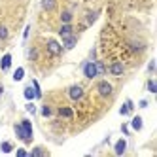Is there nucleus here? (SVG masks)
Listing matches in <instances>:
<instances>
[{"mask_svg": "<svg viewBox=\"0 0 157 157\" xmlns=\"http://www.w3.org/2000/svg\"><path fill=\"white\" fill-rule=\"evenodd\" d=\"M27 112H29V114H36V106L32 104V102H29L27 104Z\"/></svg>", "mask_w": 157, "mask_h": 157, "instance_id": "nucleus-26", "label": "nucleus"}, {"mask_svg": "<svg viewBox=\"0 0 157 157\" xmlns=\"http://www.w3.org/2000/svg\"><path fill=\"white\" fill-rule=\"evenodd\" d=\"M13 131H15V134H17L19 140H23L27 144L32 142V123L29 119H23L21 123H17V125L13 127Z\"/></svg>", "mask_w": 157, "mask_h": 157, "instance_id": "nucleus-1", "label": "nucleus"}, {"mask_svg": "<svg viewBox=\"0 0 157 157\" xmlns=\"http://www.w3.org/2000/svg\"><path fill=\"white\" fill-rule=\"evenodd\" d=\"M0 150H2L4 153H10V151L13 150V146L10 144V142H2V144H0Z\"/></svg>", "mask_w": 157, "mask_h": 157, "instance_id": "nucleus-18", "label": "nucleus"}, {"mask_svg": "<svg viewBox=\"0 0 157 157\" xmlns=\"http://www.w3.org/2000/svg\"><path fill=\"white\" fill-rule=\"evenodd\" d=\"M8 38V29L4 25H0V40H6Z\"/></svg>", "mask_w": 157, "mask_h": 157, "instance_id": "nucleus-23", "label": "nucleus"}, {"mask_svg": "<svg viewBox=\"0 0 157 157\" xmlns=\"http://www.w3.org/2000/svg\"><path fill=\"white\" fill-rule=\"evenodd\" d=\"M108 72L114 74V76H121L123 72H125V66H123V63H112L108 66Z\"/></svg>", "mask_w": 157, "mask_h": 157, "instance_id": "nucleus-6", "label": "nucleus"}, {"mask_svg": "<svg viewBox=\"0 0 157 157\" xmlns=\"http://www.w3.org/2000/svg\"><path fill=\"white\" fill-rule=\"evenodd\" d=\"M76 44H78V36L76 34H70V36L63 38V49H72Z\"/></svg>", "mask_w": 157, "mask_h": 157, "instance_id": "nucleus-7", "label": "nucleus"}, {"mask_svg": "<svg viewBox=\"0 0 157 157\" xmlns=\"http://www.w3.org/2000/svg\"><path fill=\"white\" fill-rule=\"evenodd\" d=\"M17 155H19V157H25V155H29V151L23 150V148H19V150H17Z\"/></svg>", "mask_w": 157, "mask_h": 157, "instance_id": "nucleus-27", "label": "nucleus"}, {"mask_svg": "<svg viewBox=\"0 0 157 157\" xmlns=\"http://www.w3.org/2000/svg\"><path fill=\"white\" fill-rule=\"evenodd\" d=\"M42 8L44 10H53L55 8V0H42Z\"/></svg>", "mask_w": 157, "mask_h": 157, "instance_id": "nucleus-17", "label": "nucleus"}, {"mask_svg": "<svg viewBox=\"0 0 157 157\" xmlns=\"http://www.w3.org/2000/svg\"><path fill=\"white\" fill-rule=\"evenodd\" d=\"M114 150H116V155H123V153H125V150H127V140H125V138L117 140Z\"/></svg>", "mask_w": 157, "mask_h": 157, "instance_id": "nucleus-10", "label": "nucleus"}, {"mask_svg": "<svg viewBox=\"0 0 157 157\" xmlns=\"http://www.w3.org/2000/svg\"><path fill=\"white\" fill-rule=\"evenodd\" d=\"M23 76H25V68H21V66H19V68L13 72V80L15 82H21V80H23Z\"/></svg>", "mask_w": 157, "mask_h": 157, "instance_id": "nucleus-15", "label": "nucleus"}, {"mask_svg": "<svg viewBox=\"0 0 157 157\" xmlns=\"http://www.w3.org/2000/svg\"><path fill=\"white\" fill-rule=\"evenodd\" d=\"M97 91H98V95L100 97H110L112 93H114V87H112V83H108V82H98V85H97Z\"/></svg>", "mask_w": 157, "mask_h": 157, "instance_id": "nucleus-3", "label": "nucleus"}, {"mask_svg": "<svg viewBox=\"0 0 157 157\" xmlns=\"http://www.w3.org/2000/svg\"><path fill=\"white\" fill-rule=\"evenodd\" d=\"M36 57H38L36 49H30V51H29V59H36Z\"/></svg>", "mask_w": 157, "mask_h": 157, "instance_id": "nucleus-28", "label": "nucleus"}, {"mask_svg": "<svg viewBox=\"0 0 157 157\" xmlns=\"http://www.w3.org/2000/svg\"><path fill=\"white\" fill-rule=\"evenodd\" d=\"M97 15H98L97 12H93V13H89V15H87V25H93V23H95V19H97Z\"/></svg>", "mask_w": 157, "mask_h": 157, "instance_id": "nucleus-25", "label": "nucleus"}, {"mask_svg": "<svg viewBox=\"0 0 157 157\" xmlns=\"http://www.w3.org/2000/svg\"><path fill=\"white\" fill-rule=\"evenodd\" d=\"M48 51H49L51 55H61V53H63V46H61L57 40H49V42H48Z\"/></svg>", "mask_w": 157, "mask_h": 157, "instance_id": "nucleus-5", "label": "nucleus"}, {"mask_svg": "<svg viewBox=\"0 0 157 157\" xmlns=\"http://www.w3.org/2000/svg\"><path fill=\"white\" fill-rule=\"evenodd\" d=\"M131 127H132L134 131H140V129L144 127V121H142V117H140V116H134V117H132V121H131Z\"/></svg>", "mask_w": 157, "mask_h": 157, "instance_id": "nucleus-12", "label": "nucleus"}, {"mask_svg": "<svg viewBox=\"0 0 157 157\" xmlns=\"http://www.w3.org/2000/svg\"><path fill=\"white\" fill-rule=\"evenodd\" d=\"M131 112H132V100H127V102L121 106L119 114H121V116H127V114H131Z\"/></svg>", "mask_w": 157, "mask_h": 157, "instance_id": "nucleus-14", "label": "nucleus"}, {"mask_svg": "<svg viewBox=\"0 0 157 157\" xmlns=\"http://www.w3.org/2000/svg\"><path fill=\"white\" fill-rule=\"evenodd\" d=\"M148 106V100H140V108H146Z\"/></svg>", "mask_w": 157, "mask_h": 157, "instance_id": "nucleus-32", "label": "nucleus"}, {"mask_svg": "<svg viewBox=\"0 0 157 157\" xmlns=\"http://www.w3.org/2000/svg\"><path fill=\"white\" fill-rule=\"evenodd\" d=\"M83 76L87 78V80H93V78L98 76V74H97V64H95V61L83 63Z\"/></svg>", "mask_w": 157, "mask_h": 157, "instance_id": "nucleus-2", "label": "nucleus"}, {"mask_svg": "<svg viewBox=\"0 0 157 157\" xmlns=\"http://www.w3.org/2000/svg\"><path fill=\"white\" fill-rule=\"evenodd\" d=\"M121 132H123V134H127V136H129V129H127V125H121Z\"/></svg>", "mask_w": 157, "mask_h": 157, "instance_id": "nucleus-30", "label": "nucleus"}, {"mask_svg": "<svg viewBox=\"0 0 157 157\" xmlns=\"http://www.w3.org/2000/svg\"><path fill=\"white\" fill-rule=\"evenodd\" d=\"M57 112H59V116H61V117H66V119H70V117L74 116V110L68 108V106H61Z\"/></svg>", "mask_w": 157, "mask_h": 157, "instance_id": "nucleus-11", "label": "nucleus"}, {"mask_svg": "<svg viewBox=\"0 0 157 157\" xmlns=\"http://www.w3.org/2000/svg\"><path fill=\"white\" fill-rule=\"evenodd\" d=\"M61 21H63V23H70V21H72V13L70 12H63L61 13Z\"/></svg>", "mask_w": 157, "mask_h": 157, "instance_id": "nucleus-21", "label": "nucleus"}, {"mask_svg": "<svg viewBox=\"0 0 157 157\" xmlns=\"http://www.w3.org/2000/svg\"><path fill=\"white\" fill-rule=\"evenodd\" d=\"M44 153H46V150H44V148H32L29 155H32V157H38V155H44Z\"/></svg>", "mask_w": 157, "mask_h": 157, "instance_id": "nucleus-20", "label": "nucleus"}, {"mask_svg": "<svg viewBox=\"0 0 157 157\" xmlns=\"http://www.w3.org/2000/svg\"><path fill=\"white\" fill-rule=\"evenodd\" d=\"M40 112H42V116H44V117H51V116H53V110H51L48 104H46V106H42Z\"/></svg>", "mask_w": 157, "mask_h": 157, "instance_id": "nucleus-16", "label": "nucleus"}, {"mask_svg": "<svg viewBox=\"0 0 157 157\" xmlns=\"http://www.w3.org/2000/svg\"><path fill=\"white\" fill-rule=\"evenodd\" d=\"M148 70H150V72H153V70H155V63H153V61H150V64H148Z\"/></svg>", "mask_w": 157, "mask_h": 157, "instance_id": "nucleus-29", "label": "nucleus"}, {"mask_svg": "<svg viewBox=\"0 0 157 157\" xmlns=\"http://www.w3.org/2000/svg\"><path fill=\"white\" fill-rule=\"evenodd\" d=\"M70 34H74L72 25H70V23H63V27L59 29V36H61V38H66V36H70Z\"/></svg>", "mask_w": 157, "mask_h": 157, "instance_id": "nucleus-8", "label": "nucleus"}, {"mask_svg": "<svg viewBox=\"0 0 157 157\" xmlns=\"http://www.w3.org/2000/svg\"><path fill=\"white\" fill-rule=\"evenodd\" d=\"M32 87H34V93H36V98H42V89H40V83L36 80H32Z\"/></svg>", "mask_w": 157, "mask_h": 157, "instance_id": "nucleus-19", "label": "nucleus"}, {"mask_svg": "<svg viewBox=\"0 0 157 157\" xmlns=\"http://www.w3.org/2000/svg\"><path fill=\"white\" fill-rule=\"evenodd\" d=\"M148 91H150V93H157V85H155V82H153V80H150V82H148Z\"/></svg>", "mask_w": 157, "mask_h": 157, "instance_id": "nucleus-24", "label": "nucleus"}, {"mask_svg": "<svg viewBox=\"0 0 157 157\" xmlns=\"http://www.w3.org/2000/svg\"><path fill=\"white\" fill-rule=\"evenodd\" d=\"M23 95H25V98H27V100H34V98H36V93H34V87H32V85L25 87V91H23Z\"/></svg>", "mask_w": 157, "mask_h": 157, "instance_id": "nucleus-13", "label": "nucleus"}, {"mask_svg": "<svg viewBox=\"0 0 157 157\" xmlns=\"http://www.w3.org/2000/svg\"><path fill=\"white\" fill-rule=\"evenodd\" d=\"M95 64H97V74H104V72H106V68H104V64L100 63V61H95Z\"/></svg>", "mask_w": 157, "mask_h": 157, "instance_id": "nucleus-22", "label": "nucleus"}, {"mask_svg": "<svg viewBox=\"0 0 157 157\" xmlns=\"http://www.w3.org/2000/svg\"><path fill=\"white\" fill-rule=\"evenodd\" d=\"M68 97L72 100H80L83 97V87L82 85H70L68 87Z\"/></svg>", "mask_w": 157, "mask_h": 157, "instance_id": "nucleus-4", "label": "nucleus"}, {"mask_svg": "<svg viewBox=\"0 0 157 157\" xmlns=\"http://www.w3.org/2000/svg\"><path fill=\"white\" fill-rule=\"evenodd\" d=\"M10 66H12V55H10V53H6L4 57L0 59V68H2V70L6 72V70H10Z\"/></svg>", "mask_w": 157, "mask_h": 157, "instance_id": "nucleus-9", "label": "nucleus"}, {"mask_svg": "<svg viewBox=\"0 0 157 157\" xmlns=\"http://www.w3.org/2000/svg\"><path fill=\"white\" fill-rule=\"evenodd\" d=\"M29 32H30V27H27V29H25V32H23V38H25V40L29 38Z\"/></svg>", "mask_w": 157, "mask_h": 157, "instance_id": "nucleus-31", "label": "nucleus"}]
</instances>
